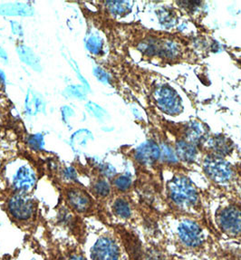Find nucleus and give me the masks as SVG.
<instances>
[{
  "label": "nucleus",
  "instance_id": "16",
  "mask_svg": "<svg viewBox=\"0 0 241 260\" xmlns=\"http://www.w3.org/2000/svg\"><path fill=\"white\" fill-rule=\"evenodd\" d=\"M237 185H238V189H240V195H241V181H237ZM240 202H241V197H240Z\"/></svg>",
  "mask_w": 241,
  "mask_h": 260
},
{
  "label": "nucleus",
  "instance_id": "5",
  "mask_svg": "<svg viewBox=\"0 0 241 260\" xmlns=\"http://www.w3.org/2000/svg\"><path fill=\"white\" fill-rule=\"evenodd\" d=\"M215 225L221 235L241 242V202L228 199L220 204L214 216Z\"/></svg>",
  "mask_w": 241,
  "mask_h": 260
},
{
  "label": "nucleus",
  "instance_id": "14",
  "mask_svg": "<svg viewBox=\"0 0 241 260\" xmlns=\"http://www.w3.org/2000/svg\"><path fill=\"white\" fill-rule=\"evenodd\" d=\"M228 260H241V249L237 251L229 253Z\"/></svg>",
  "mask_w": 241,
  "mask_h": 260
},
{
  "label": "nucleus",
  "instance_id": "9",
  "mask_svg": "<svg viewBox=\"0 0 241 260\" xmlns=\"http://www.w3.org/2000/svg\"><path fill=\"white\" fill-rule=\"evenodd\" d=\"M67 201L72 209L79 212L86 211L92 206V199L83 189H70L67 192Z\"/></svg>",
  "mask_w": 241,
  "mask_h": 260
},
{
  "label": "nucleus",
  "instance_id": "4",
  "mask_svg": "<svg viewBox=\"0 0 241 260\" xmlns=\"http://www.w3.org/2000/svg\"><path fill=\"white\" fill-rule=\"evenodd\" d=\"M199 167L213 186L220 189L235 188L238 181V172L228 159L217 156L203 153Z\"/></svg>",
  "mask_w": 241,
  "mask_h": 260
},
{
  "label": "nucleus",
  "instance_id": "6",
  "mask_svg": "<svg viewBox=\"0 0 241 260\" xmlns=\"http://www.w3.org/2000/svg\"><path fill=\"white\" fill-rule=\"evenodd\" d=\"M152 97L157 107L167 115L178 116L183 112L182 98L168 84L156 85L152 91Z\"/></svg>",
  "mask_w": 241,
  "mask_h": 260
},
{
  "label": "nucleus",
  "instance_id": "7",
  "mask_svg": "<svg viewBox=\"0 0 241 260\" xmlns=\"http://www.w3.org/2000/svg\"><path fill=\"white\" fill-rule=\"evenodd\" d=\"M91 256L93 260H119L120 248L114 239L105 237L94 244Z\"/></svg>",
  "mask_w": 241,
  "mask_h": 260
},
{
  "label": "nucleus",
  "instance_id": "15",
  "mask_svg": "<svg viewBox=\"0 0 241 260\" xmlns=\"http://www.w3.org/2000/svg\"><path fill=\"white\" fill-rule=\"evenodd\" d=\"M67 260H85V258L84 256H81V255H75V256H71Z\"/></svg>",
  "mask_w": 241,
  "mask_h": 260
},
{
  "label": "nucleus",
  "instance_id": "2",
  "mask_svg": "<svg viewBox=\"0 0 241 260\" xmlns=\"http://www.w3.org/2000/svg\"><path fill=\"white\" fill-rule=\"evenodd\" d=\"M169 231L175 248L181 253L201 256L213 243L210 231L198 218L174 215Z\"/></svg>",
  "mask_w": 241,
  "mask_h": 260
},
{
  "label": "nucleus",
  "instance_id": "12",
  "mask_svg": "<svg viewBox=\"0 0 241 260\" xmlns=\"http://www.w3.org/2000/svg\"><path fill=\"white\" fill-rule=\"evenodd\" d=\"M114 188L119 191L125 192L132 187V181L128 175L122 174V175H118L114 178Z\"/></svg>",
  "mask_w": 241,
  "mask_h": 260
},
{
  "label": "nucleus",
  "instance_id": "11",
  "mask_svg": "<svg viewBox=\"0 0 241 260\" xmlns=\"http://www.w3.org/2000/svg\"><path fill=\"white\" fill-rule=\"evenodd\" d=\"M114 215L122 219H128L132 215V209L129 202L123 198H119L113 204Z\"/></svg>",
  "mask_w": 241,
  "mask_h": 260
},
{
  "label": "nucleus",
  "instance_id": "1",
  "mask_svg": "<svg viewBox=\"0 0 241 260\" xmlns=\"http://www.w3.org/2000/svg\"><path fill=\"white\" fill-rule=\"evenodd\" d=\"M131 44L143 58L153 64L175 66L199 62V55L192 48V43L182 35L144 28L136 30Z\"/></svg>",
  "mask_w": 241,
  "mask_h": 260
},
{
  "label": "nucleus",
  "instance_id": "3",
  "mask_svg": "<svg viewBox=\"0 0 241 260\" xmlns=\"http://www.w3.org/2000/svg\"><path fill=\"white\" fill-rule=\"evenodd\" d=\"M166 200L174 215L201 219L204 214L202 195L183 172H176L166 184Z\"/></svg>",
  "mask_w": 241,
  "mask_h": 260
},
{
  "label": "nucleus",
  "instance_id": "8",
  "mask_svg": "<svg viewBox=\"0 0 241 260\" xmlns=\"http://www.w3.org/2000/svg\"><path fill=\"white\" fill-rule=\"evenodd\" d=\"M35 202L28 197L17 195L9 202V210L16 219L20 221L29 219L35 213Z\"/></svg>",
  "mask_w": 241,
  "mask_h": 260
},
{
  "label": "nucleus",
  "instance_id": "13",
  "mask_svg": "<svg viewBox=\"0 0 241 260\" xmlns=\"http://www.w3.org/2000/svg\"><path fill=\"white\" fill-rule=\"evenodd\" d=\"M93 191L98 197H107L111 192L110 185L106 180H98L93 184Z\"/></svg>",
  "mask_w": 241,
  "mask_h": 260
},
{
  "label": "nucleus",
  "instance_id": "10",
  "mask_svg": "<svg viewBox=\"0 0 241 260\" xmlns=\"http://www.w3.org/2000/svg\"><path fill=\"white\" fill-rule=\"evenodd\" d=\"M14 181L17 189L22 191H27L34 186L36 177L31 169L28 167H23L18 171Z\"/></svg>",
  "mask_w": 241,
  "mask_h": 260
}]
</instances>
